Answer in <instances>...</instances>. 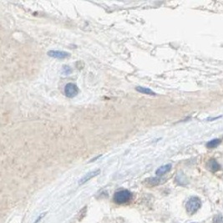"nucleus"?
Segmentation results:
<instances>
[{
    "instance_id": "obj_1",
    "label": "nucleus",
    "mask_w": 223,
    "mask_h": 223,
    "mask_svg": "<svg viewBox=\"0 0 223 223\" xmlns=\"http://www.w3.org/2000/svg\"><path fill=\"white\" fill-rule=\"evenodd\" d=\"M132 195L127 190H121L117 191L114 195V201L117 204H124L130 201L131 199Z\"/></svg>"
},
{
    "instance_id": "obj_2",
    "label": "nucleus",
    "mask_w": 223,
    "mask_h": 223,
    "mask_svg": "<svg viewBox=\"0 0 223 223\" xmlns=\"http://www.w3.org/2000/svg\"><path fill=\"white\" fill-rule=\"evenodd\" d=\"M201 206L200 200L196 196H192L186 203V209L190 213H194Z\"/></svg>"
},
{
    "instance_id": "obj_3",
    "label": "nucleus",
    "mask_w": 223,
    "mask_h": 223,
    "mask_svg": "<svg viewBox=\"0 0 223 223\" xmlns=\"http://www.w3.org/2000/svg\"><path fill=\"white\" fill-rule=\"evenodd\" d=\"M79 88L74 83H68L64 87V94L68 98H74L78 95Z\"/></svg>"
},
{
    "instance_id": "obj_4",
    "label": "nucleus",
    "mask_w": 223,
    "mask_h": 223,
    "mask_svg": "<svg viewBox=\"0 0 223 223\" xmlns=\"http://www.w3.org/2000/svg\"><path fill=\"white\" fill-rule=\"evenodd\" d=\"M48 55L55 59H63L70 57V54L65 51H60V50H50L48 52Z\"/></svg>"
},
{
    "instance_id": "obj_5",
    "label": "nucleus",
    "mask_w": 223,
    "mask_h": 223,
    "mask_svg": "<svg viewBox=\"0 0 223 223\" xmlns=\"http://www.w3.org/2000/svg\"><path fill=\"white\" fill-rule=\"evenodd\" d=\"M100 173V170H94V171H90V172H89L88 174L85 175L81 180H80V181H79V184L80 185H83V184H85V182H87L88 181H89L91 178H93V177H95L96 175H98Z\"/></svg>"
},
{
    "instance_id": "obj_6",
    "label": "nucleus",
    "mask_w": 223,
    "mask_h": 223,
    "mask_svg": "<svg viewBox=\"0 0 223 223\" xmlns=\"http://www.w3.org/2000/svg\"><path fill=\"white\" fill-rule=\"evenodd\" d=\"M207 168H208V170H210L211 171L215 172V171H217L218 170H220L221 166H220L219 163H218L215 159H211L210 160L208 161V163H207Z\"/></svg>"
},
{
    "instance_id": "obj_7",
    "label": "nucleus",
    "mask_w": 223,
    "mask_h": 223,
    "mask_svg": "<svg viewBox=\"0 0 223 223\" xmlns=\"http://www.w3.org/2000/svg\"><path fill=\"white\" fill-rule=\"evenodd\" d=\"M171 169V165L170 164H167V165H165L163 166H160V168H158L155 171V174L156 175H163L164 174H166V172H168Z\"/></svg>"
},
{
    "instance_id": "obj_8",
    "label": "nucleus",
    "mask_w": 223,
    "mask_h": 223,
    "mask_svg": "<svg viewBox=\"0 0 223 223\" xmlns=\"http://www.w3.org/2000/svg\"><path fill=\"white\" fill-rule=\"evenodd\" d=\"M136 89L138 92H140L141 94H145V95H156L154 91H152L151 89H149V88L138 86V87L136 88Z\"/></svg>"
},
{
    "instance_id": "obj_9",
    "label": "nucleus",
    "mask_w": 223,
    "mask_h": 223,
    "mask_svg": "<svg viewBox=\"0 0 223 223\" xmlns=\"http://www.w3.org/2000/svg\"><path fill=\"white\" fill-rule=\"evenodd\" d=\"M221 140L220 139H213L211 140H210L209 142L207 143V147L209 149H213L217 147L220 144H221Z\"/></svg>"
},
{
    "instance_id": "obj_10",
    "label": "nucleus",
    "mask_w": 223,
    "mask_h": 223,
    "mask_svg": "<svg viewBox=\"0 0 223 223\" xmlns=\"http://www.w3.org/2000/svg\"><path fill=\"white\" fill-rule=\"evenodd\" d=\"M214 223H222V216L221 215H216L213 219Z\"/></svg>"
},
{
    "instance_id": "obj_11",
    "label": "nucleus",
    "mask_w": 223,
    "mask_h": 223,
    "mask_svg": "<svg viewBox=\"0 0 223 223\" xmlns=\"http://www.w3.org/2000/svg\"><path fill=\"white\" fill-rule=\"evenodd\" d=\"M63 72H64V74H70V72H71V69H70L69 66H64V68H63Z\"/></svg>"
}]
</instances>
